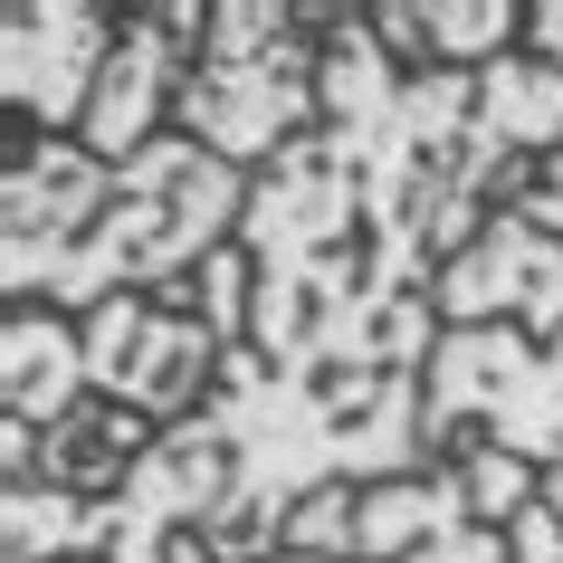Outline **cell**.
I'll use <instances>...</instances> for the list:
<instances>
[{
	"instance_id": "6da1fadb",
	"label": "cell",
	"mask_w": 563,
	"mask_h": 563,
	"mask_svg": "<svg viewBox=\"0 0 563 563\" xmlns=\"http://www.w3.org/2000/svg\"><path fill=\"white\" fill-rule=\"evenodd\" d=\"M239 459L230 506L201 526L220 563H267L287 544V516L325 487H383V477L440 468L420 430V373H277L258 344L220 354V383L201 401Z\"/></svg>"
},
{
	"instance_id": "7a4b0ae2",
	"label": "cell",
	"mask_w": 563,
	"mask_h": 563,
	"mask_svg": "<svg viewBox=\"0 0 563 563\" xmlns=\"http://www.w3.org/2000/svg\"><path fill=\"white\" fill-rule=\"evenodd\" d=\"M249 220V173L220 163L191 134H163L124 163L115 210L96 220V239L67 258V277L48 287L58 316H96L106 297H163L181 277H201Z\"/></svg>"
},
{
	"instance_id": "3957f363",
	"label": "cell",
	"mask_w": 563,
	"mask_h": 563,
	"mask_svg": "<svg viewBox=\"0 0 563 563\" xmlns=\"http://www.w3.org/2000/svg\"><path fill=\"white\" fill-rule=\"evenodd\" d=\"M325 124V0H210V38L181 77L173 134L239 173H267Z\"/></svg>"
},
{
	"instance_id": "277c9868",
	"label": "cell",
	"mask_w": 563,
	"mask_h": 563,
	"mask_svg": "<svg viewBox=\"0 0 563 563\" xmlns=\"http://www.w3.org/2000/svg\"><path fill=\"white\" fill-rule=\"evenodd\" d=\"M420 430L440 449H516L526 468H563V334L526 344L516 325H449L420 373Z\"/></svg>"
},
{
	"instance_id": "5b68a950",
	"label": "cell",
	"mask_w": 563,
	"mask_h": 563,
	"mask_svg": "<svg viewBox=\"0 0 563 563\" xmlns=\"http://www.w3.org/2000/svg\"><path fill=\"white\" fill-rule=\"evenodd\" d=\"M87 325V383L96 401L115 411H144L153 430H181L201 411V383H220V334L191 306V287H163V297H106Z\"/></svg>"
},
{
	"instance_id": "8992f818",
	"label": "cell",
	"mask_w": 563,
	"mask_h": 563,
	"mask_svg": "<svg viewBox=\"0 0 563 563\" xmlns=\"http://www.w3.org/2000/svg\"><path fill=\"white\" fill-rule=\"evenodd\" d=\"M115 163H96L77 134H20L10 173H0V287L10 306H48L67 258L96 239V220L115 210Z\"/></svg>"
},
{
	"instance_id": "52a82bcc",
	"label": "cell",
	"mask_w": 563,
	"mask_h": 563,
	"mask_svg": "<svg viewBox=\"0 0 563 563\" xmlns=\"http://www.w3.org/2000/svg\"><path fill=\"white\" fill-rule=\"evenodd\" d=\"M124 38V10L106 0H20L0 10V106L38 134H77L106 87V58Z\"/></svg>"
},
{
	"instance_id": "ba28073f",
	"label": "cell",
	"mask_w": 563,
	"mask_h": 563,
	"mask_svg": "<svg viewBox=\"0 0 563 563\" xmlns=\"http://www.w3.org/2000/svg\"><path fill=\"white\" fill-rule=\"evenodd\" d=\"M201 38H210V10H201V0L124 10V38H115V58H106V87H96L77 144H87L96 163H115V173L144 144H163V115L181 106V77H191V58H201Z\"/></svg>"
},
{
	"instance_id": "9c48e42d",
	"label": "cell",
	"mask_w": 563,
	"mask_h": 563,
	"mask_svg": "<svg viewBox=\"0 0 563 563\" xmlns=\"http://www.w3.org/2000/svg\"><path fill=\"white\" fill-rule=\"evenodd\" d=\"M516 534L477 526L459 468H411L354 497V563H506Z\"/></svg>"
},
{
	"instance_id": "30bf717a",
	"label": "cell",
	"mask_w": 563,
	"mask_h": 563,
	"mask_svg": "<svg viewBox=\"0 0 563 563\" xmlns=\"http://www.w3.org/2000/svg\"><path fill=\"white\" fill-rule=\"evenodd\" d=\"M430 306H440V325H544V334H563V239L526 230L516 210H497L477 230V249L430 287Z\"/></svg>"
},
{
	"instance_id": "8fae6325",
	"label": "cell",
	"mask_w": 563,
	"mask_h": 563,
	"mask_svg": "<svg viewBox=\"0 0 563 563\" xmlns=\"http://www.w3.org/2000/svg\"><path fill=\"white\" fill-rule=\"evenodd\" d=\"M0 401H10V420L38 430V440H48L58 420H77L96 401L87 325L58 316V306H10V325H0Z\"/></svg>"
},
{
	"instance_id": "7c38bea8",
	"label": "cell",
	"mask_w": 563,
	"mask_h": 563,
	"mask_svg": "<svg viewBox=\"0 0 563 563\" xmlns=\"http://www.w3.org/2000/svg\"><path fill=\"white\" fill-rule=\"evenodd\" d=\"M430 67H497L526 48V0H420Z\"/></svg>"
},
{
	"instance_id": "4fadbf2b",
	"label": "cell",
	"mask_w": 563,
	"mask_h": 563,
	"mask_svg": "<svg viewBox=\"0 0 563 563\" xmlns=\"http://www.w3.org/2000/svg\"><path fill=\"white\" fill-rule=\"evenodd\" d=\"M526 58L563 67V0H526Z\"/></svg>"
},
{
	"instance_id": "5bb4252c",
	"label": "cell",
	"mask_w": 563,
	"mask_h": 563,
	"mask_svg": "<svg viewBox=\"0 0 563 563\" xmlns=\"http://www.w3.org/2000/svg\"><path fill=\"white\" fill-rule=\"evenodd\" d=\"M267 563H325V554H267Z\"/></svg>"
},
{
	"instance_id": "9a60e30c",
	"label": "cell",
	"mask_w": 563,
	"mask_h": 563,
	"mask_svg": "<svg viewBox=\"0 0 563 563\" xmlns=\"http://www.w3.org/2000/svg\"><path fill=\"white\" fill-rule=\"evenodd\" d=\"M77 563H96V554H77Z\"/></svg>"
}]
</instances>
